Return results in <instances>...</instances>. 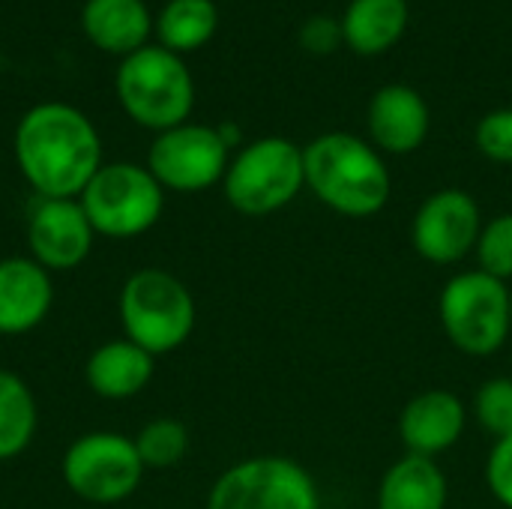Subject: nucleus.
<instances>
[{
  "mask_svg": "<svg viewBox=\"0 0 512 509\" xmlns=\"http://www.w3.org/2000/svg\"><path fill=\"white\" fill-rule=\"evenodd\" d=\"M12 153L36 198H78L102 168V138L69 102L33 105L15 126Z\"/></svg>",
  "mask_w": 512,
  "mask_h": 509,
  "instance_id": "f257e3e1",
  "label": "nucleus"
},
{
  "mask_svg": "<svg viewBox=\"0 0 512 509\" xmlns=\"http://www.w3.org/2000/svg\"><path fill=\"white\" fill-rule=\"evenodd\" d=\"M306 189L333 213L348 219L378 216L393 195V174L366 138L324 132L303 147Z\"/></svg>",
  "mask_w": 512,
  "mask_h": 509,
  "instance_id": "f03ea898",
  "label": "nucleus"
},
{
  "mask_svg": "<svg viewBox=\"0 0 512 509\" xmlns=\"http://www.w3.org/2000/svg\"><path fill=\"white\" fill-rule=\"evenodd\" d=\"M114 90L126 117L156 135L189 123L195 108V81L189 66L180 54L162 45H144L123 57Z\"/></svg>",
  "mask_w": 512,
  "mask_h": 509,
  "instance_id": "7ed1b4c3",
  "label": "nucleus"
},
{
  "mask_svg": "<svg viewBox=\"0 0 512 509\" xmlns=\"http://www.w3.org/2000/svg\"><path fill=\"white\" fill-rule=\"evenodd\" d=\"M195 297L168 270L144 267L132 273L120 291L123 336L147 354H171L189 342L195 330Z\"/></svg>",
  "mask_w": 512,
  "mask_h": 509,
  "instance_id": "20e7f679",
  "label": "nucleus"
},
{
  "mask_svg": "<svg viewBox=\"0 0 512 509\" xmlns=\"http://www.w3.org/2000/svg\"><path fill=\"white\" fill-rule=\"evenodd\" d=\"M303 189V147L279 135H267L240 147L222 177L225 201L252 219L279 213Z\"/></svg>",
  "mask_w": 512,
  "mask_h": 509,
  "instance_id": "39448f33",
  "label": "nucleus"
},
{
  "mask_svg": "<svg viewBox=\"0 0 512 509\" xmlns=\"http://www.w3.org/2000/svg\"><path fill=\"white\" fill-rule=\"evenodd\" d=\"M438 318L462 354L492 357L512 333L510 288L483 270L456 273L438 297Z\"/></svg>",
  "mask_w": 512,
  "mask_h": 509,
  "instance_id": "423d86ee",
  "label": "nucleus"
},
{
  "mask_svg": "<svg viewBox=\"0 0 512 509\" xmlns=\"http://www.w3.org/2000/svg\"><path fill=\"white\" fill-rule=\"evenodd\" d=\"M87 222L99 237L129 240L147 234L165 210V189L135 162H102L93 180L78 195Z\"/></svg>",
  "mask_w": 512,
  "mask_h": 509,
  "instance_id": "0eeeda50",
  "label": "nucleus"
},
{
  "mask_svg": "<svg viewBox=\"0 0 512 509\" xmlns=\"http://www.w3.org/2000/svg\"><path fill=\"white\" fill-rule=\"evenodd\" d=\"M207 509H321V492L300 462L252 456L216 477Z\"/></svg>",
  "mask_w": 512,
  "mask_h": 509,
  "instance_id": "6e6552de",
  "label": "nucleus"
},
{
  "mask_svg": "<svg viewBox=\"0 0 512 509\" xmlns=\"http://www.w3.org/2000/svg\"><path fill=\"white\" fill-rule=\"evenodd\" d=\"M144 465L135 441L117 432H87L75 438L60 462L66 489L96 507H111L132 498L141 486Z\"/></svg>",
  "mask_w": 512,
  "mask_h": 509,
  "instance_id": "1a4fd4ad",
  "label": "nucleus"
},
{
  "mask_svg": "<svg viewBox=\"0 0 512 509\" xmlns=\"http://www.w3.org/2000/svg\"><path fill=\"white\" fill-rule=\"evenodd\" d=\"M231 162V147L216 126L180 123L153 138L147 150V171L171 192H204L222 183Z\"/></svg>",
  "mask_w": 512,
  "mask_h": 509,
  "instance_id": "9d476101",
  "label": "nucleus"
},
{
  "mask_svg": "<svg viewBox=\"0 0 512 509\" xmlns=\"http://www.w3.org/2000/svg\"><path fill=\"white\" fill-rule=\"evenodd\" d=\"M483 213L471 192L438 189L432 192L411 219L414 252L438 267L465 261L480 240Z\"/></svg>",
  "mask_w": 512,
  "mask_h": 509,
  "instance_id": "9b49d317",
  "label": "nucleus"
},
{
  "mask_svg": "<svg viewBox=\"0 0 512 509\" xmlns=\"http://www.w3.org/2000/svg\"><path fill=\"white\" fill-rule=\"evenodd\" d=\"M96 231L78 198H36L27 216L30 258L48 273H66L87 261Z\"/></svg>",
  "mask_w": 512,
  "mask_h": 509,
  "instance_id": "f8f14e48",
  "label": "nucleus"
},
{
  "mask_svg": "<svg viewBox=\"0 0 512 509\" xmlns=\"http://www.w3.org/2000/svg\"><path fill=\"white\" fill-rule=\"evenodd\" d=\"M432 114L426 99L408 84H384L366 108L369 144L390 156H408L429 138Z\"/></svg>",
  "mask_w": 512,
  "mask_h": 509,
  "instance_id": "ddd939ff",
  "label": "nucleus"
},
{
  "mask_svg": "<svg viewBox=\"0 0 512 509\" xmlns=\"http://www.w3.org/2000/svg\"><path fill=\"white\" fill-rule=\"evenodd\" d=\"M468 426V408L453 390H423L399 414V435L408 453L435 459L459 444Z\"/></svg>",
  "mask_w": 512,
  "mask_h": 509,
  "instance_id": "4468645a",
  "label": "nucleus"
},
{
  "mask_svg": "<svg viewBox=\"0 0 512 509\" xmlns=\"http://www.w3.org/2000/svg\"><path fill=\"white\" fill-rule=\"evenodd\" d=\"M54 303L51 273L27 255L0 261V336L36 330Z\"/></svg>",
  "mask_w": 512,
  "mask_h": 509,
  "instance_id": "2eb2a0df",
  "label": "nucleus"
},
{
  "mask_svg": "<svg viewBox=\"0 0 512 509\" xmlns=\"http://www.w3.org/2000/svg\"><path fill=\"white\" fill-rule=\"evenodd\" d=\"M81 30L99 51L129 57L150 45L153 15L144 0H87L81 9Z\"/></svg>",
  "mask_w": 512,
  "mask_h": 509,
  "instance_id": "dca6fc26",
  "label": "nucleus"
},
{
  "mask_svg": "<svg viewBox=\"0 0 512 509\" xmlns=\"http://www.w3.org/2000/svg\"><path fill=\"white\" fill-rule=\"evenodd\" d=\"M153 360H156L153 354H147L144 348H138L126 336L111 339V342H102L87 357L84 381L99 399L123 402V399L138 396L150 384L153 369H156Z\"/></svg>",
  "mask_w": 512,
  "mask_h": 509,
  "instance_id": "f3484780",
  "label": "nucleus"
},
{
  "mask_svg": "<svg viewBox=\"0 0 512 509\" xmlns=\"http://www.w3.org/2000/svg\"><path fill=\"white\" fill-rule=\"evenodd\" d=\"M447 474L435 459L405 453L378 486V509H447Z\"/></svg>",
  "mask_w": 512,
  "mask_h": 509,
  "instance_id": "a211bd4d",
  "label": "nucleus"
},
{
  "mask_svg": "<svg viewBox=\"0 0 512 509\" xmlns=\"http://www.w3.org/2000/svg\"><path fill=\"white\" fill-rule=\"evenodd\" d=\"M339 21L345 45L363 57H375L405 36L408 0H351Z\"/></svg>",
  "mask_w": 512,
  "mask_h": 509,
  "instance_id": "6ab92c4d",
  "label": "nucleus"
},
{
  "mask_svg": "<svg viewBox=\"0 0 512 509\" xmlns=\"http://www.w3.org/2000/svg\"><path fill=\"white\" fill-rule=\"evenodd\" d=\"M219 27V9L213 0H168L153 18V33L162 48L174 54L204 48Z\"/></svg>",
  "mask_w": 512,
  "mask_h": 509,
  "instance_id": "aec40b11",
  "label": "nucleus"
},
{
  "mask_svg": "<svg viewBox=\"0 0 512 509\" xmlns=\"http://www.w3.org/2000/svg\"><path fill=\"white\" fill-rule=\"evenodd\" d=\"M39 426V411L30 387L15 372L0 369V462L21 456Z\"/></svg>",
  "mask_w": 512,
  "mask_h": 509,
  "instance_id": "412c9836",
  "label": "nucleus"
},
{
  "mask_svg": "<svg viewBox=\"0 0 512 509\" xmlns=\"http://www.w3.org/2000/svg\"><path fill=\"white\" fill-rule=\"evenodd\" d=\"M138 459L144 468L153 471H165L183 462L186 450H189V429L174 420V417H159L150 420L147 426H141V432L132 438Z\"/></svg>",
  "mask_w": 512,
  "mask_h": 509,
  "instance_id": "4be33fe9",
  "label": "nucleus"
},
{
  "mask_svg": "<svg viewBox=\"0 0 512 509\" xmlns=\"http://www.w3.org/2000/svg\"><path fill=\"white\" fill-rule=\"evenodd\" d=\"M474 417L486 435L504 441L512 435V378H489L474 396Z\"/></svg>",
  "mask_w": 512,
  "mask_h": 509,
  "instance_id": "5701e85b",
  "label": "nucleus"
},
{
  "mask_svg": "<svg viewBox=\"0 0 512 509\" xmlns=\"http://www.w3.org/2000/svg\"><path fill=\"white\" fill-rule=\"evenodd\" d=\"M477 270L510 282L512 279V213H498L495 219L483 222L477 240Z\"/></svg>",
  "mask_w": 512,
  "mask_h": 509,
  "instance_id": "b1692460",
  "label": "nucleus"
},
{
  "mask_svg": "<svg viewBox=\"0 0 512 509\" xmlns=\"http://www.w3.org/2000/svg\"><path fill=\"white\" fill-rule=\"evenodd\" d=\"M474 141L486 159L498 165H512V108H498L480 117Z\"/></svg>",
  "mask_w": 512,
  "mask_h": 509,
  "instance_id": "393cba45",
  "label": "nucleus"
},
{
  "mask_svg": "<svg viewBox=\"0 0 512 509\" xmlns=\"http://www.w3.org/2000/svg\"><path fill=\"white\" fill-rule=\"evenodd\" d=\"M486 486L501 507L512 509V435L495 441L486 459Z\"/></svg>",
  "mask_w": 512,
  "mask_h": 509,
  "instance_id": "a878e982",
  "label": "nucleus"
},
{
  "mask_svg": "<svg viewBox=\"0 0 512 509\" xmlns=\"http://www.w3.org/2000/svg\"><path fill=\"white\" fill-rule=\"evenodd\" d=\"M342 42V21L333 15H312L300 27V45L309 54H333Z\"/></svg>",
  "mask_w": 512,
  "mask_h": 509,
  "instance_id": "bb28decb",
  "label": "nucleus"
},
{
  "mask_svg": "<svg viewBox=\"0 0 512 509\" xmlns=\"http://www.w3.org/2000/svg\"><path fill=\"white\" fill-rule=\"evenodd\" d=\"M510 309H512V291H510Z\"/></svg>",
  "mask_w": 512,
  "mask_h": 509,
  "instance_id": "cd10ccee",
  "label": "nucleus"
}]
</instances>
